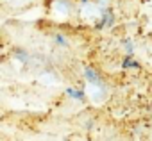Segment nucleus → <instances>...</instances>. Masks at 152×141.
I'll list each match as a JSON object with an SVG mask.
<instances>
[{
	"instance_id": "7ed1b4c3",
	"label": "nucleus",
	"mask_w": 152,
	"mask_h": 141,
	"mask_svg": "<svg viewBox=\"0 0 152 141\" xmlns=\"http://www.w3.org/2000/svg\"><path fill=\"white\" fill-rule=\"evenodd\" d=\"M122 66H124V68H141V64H140L138 61H134L132 57H125V59L122 61Z\"/></svg>"
},
{
	"instance_id": "f03ea898",
	"label": "nucleus",
	"mask_w": 152,
	"mask_h": 141,
	"mask_svg": "<svg viewBox=\"0 0 152 141\" xmlns=\"http://www.w3.org/2000/svg\"><path fill=\"white\" fill-rule=\"evenodd\" d=\"M66 95L72 97V98H75V100H83L84 98V91L83 89H75V88H68L66 89Z\"/></svg>"
},
{
	"instance_id": "39448f33",
	"label": "nucleus",
	"mask_w": 152,
	"mask_h": 141,
	"mask_svg": "<svg viewBox=\"0 0 152 141\" xmlns=\"http://www.w3.org/2000/svg\"><path fill=\"white\" fill-rule=\"evenodd\" d=\"M125 50H127V54H129V55L132 54V47H131V45H127V47H125Z\"/></svg>"
},
{
	"instance_id": "f257e3e1",
	"label": "nucleus",
	"mask_w": 152,
	"mask_h": 141,
	"mask_svg": "<svg viewBox=\"0 0 152 141\" xmlns=\"http://www.w3.org/2000/svg\"><path fill=\"white\" fill-rule=\"evenodd\" d=\"M84 75H86L88 81H91V82H95V84H100V77H99V73L95 72V70H91L90 66L84 68Z\"/></svg>"
},
{
	"instance_id": "20e7f679",
	"label": "nucleus",
	"mask_w": 152,
	"mask_h": 141,
	"mask_svg": "<svg viewBox=\"0 0 152 141\" xmlns=\"http://www.w3.org/2000/svg\"><path fill=\"white\" fill-rule=\"evenodd\" d=\"M54 39H56V43H59V45H63V47H66V45H68L63 34H54Z\"/></svg>"
}]
</instances>
